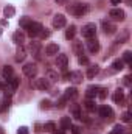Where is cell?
<instances>
[{"label":"cell","mask_w":132,"mask_h":134,"mask_svg":"<svg viewBox=\"0 0 132 134\" xmlns=\"http://www.w3.org/2000/svg\"><path fill=\"white\" fill-rule=\"evenodd\" d=\"M30 24H31V19H30V17H22V19H20V22H19L20 28H23V30H25Z\"/></svg>","instance_id":"d6a6232c"},{"label":"cell","mask_w":132,"mask_h":134,"mask_svg":"<svg viewBox=\"0 0 132 134\" xmlns=\"http://www.w3.org/2000/svg\"><path fill=\"white\" fill-rule=\"evenodd\" d=\"M33 86L39 91H48L50 89V81L47 78H37V80H34Z\"/></svg>","instance_id":"52a82bcc"},{"label":"cell","mask_w":132,"mask_h":134,"mask_svg":"<svg viewBox=\"0 0 132 134\" xmlns=\"http://www.w3.org/2000/svg\"><path fill=\"white\" fill-rule=\"evenodd\" d=\"M67 64H68V56L64 55V53H59V55H58V58H56V66L59 67L61 70H65Z\"/></svg>","instance_id":"30bf717a"},{"label":"cell","mask_w":132,"mask_h":134,"mask_svg":"<svg viewBox=\"0 0 132 134\" xmlns=\"http://www.w3.org/2000/svg\"><path fill=\"white\" fill-rule=\"evenodd\" d=\"M131 117H132V114L129 112V111H126V112H123V115H121V120H123L124 123H128V122H131Z\"/></svg>","instance_id":"8d00e7d4"},{"label":"cell","mask_w":132,"mask_h":134,"mask_svg":"<svg viewBox=\"0 0 132 134\" xmlns=\"http://www.w3.org/2000/svg\"><path fill=\"white\" fill-rule=\"evenodd\" d=\"M19 84H20V78H17V76H13L11 80H8V86H6V89L9 91V94H13L17 87H19Z\"/></svg>","instance_id":"8fae6325"},{"label":"cell","mask_w":132,"mask_h":134,"mask_svg":"<svg viewBox=\"0 0 132 134\" xmlns=\"http://www.w3.org/2000/svg\"><path fill=\"white\" fill-rule=\"evenodd\" d=\"M98 114L99 117H103V119H106V120H112L113 119V109L110 108V106H107V104H104V106H101L98 109Z\"/></svg>","instance_id":"277c9868"},{"label":"cell","mask_w":132,"mask_h":134,"mask_svg":"<svg viewBox=\"0 0 132 134\" xmlns=\"http://www.w3.org/2000/svg\"><path fill=\"white\" fill-rule=\"evenodd\" d=\"M112 98H113V101H115L117 104H121V103L124 101V92H123V89H117V91L113 92Z\"/></svg>","instance_id":"d6986e66"},{"label":"cell","mask_w":132,"mask_h":134,"mask_svg":"<svg viewBox=\"0 0 132 134\" xmlns=\"http://www.w3.org/2000/svg\"><path fill=\"white\" fill-rule=\"evenodd\" d=\"M109 17L113 19V20H124L126 19V13L123 9H120V8H113V9L109 11Z\"/></svg>","instance_id":"8992f818"},{"label":"cell","mask_w":132,"mask_h":134,"mask_svg":"<svg viewBox=\"0 0 132 134\" xmlns=\"http://www.w3.org/2000/svg\"><path fill=\"white\" fill-rule=\"evenodd\" d=\"M75 34H76V27H75V25H70V27L67 28V31H65V37L67 39H73Z\"/></svg>","instance_id":"f1b7e54d"},{"label":"cell","mask_w":132,"mask_h":134,"mask_svg":"<svg viewBox=\"0 0 132 134\" xmlns=\"http://www.w3.org/2000/svg\"><path fill=\"white\" fill-rule=\"evenodd\" d=\"M5 89H6V86H5V84L0 81V91H5Z\"/></svg>","instance_id":"7dc6e473"},{"label":"cell","mask_w":132,"mask_h":134,"mask_svg":"<svg viewBox=\"0 0 132 134\" xmlns=\"http://www.w3.org/2000/svg\"><path fill=\"white\" fill-rule=\"evenodd\" d=\"M3 14H5L6 17H13V16L16 14V8H14L13 5H8V6H5V9H3Z\"/></svg>","instance_id":"83f0119b"},{"label":"cell","mask_w":132,"mask_h":134,"mask_svg":"<svg viewBox=\"0 0 132 134\" xmlns=\"http://www.w3.org/2000/svg\"><path fill=\"white\" fill-rule=\"evenodd\" d=\"M44 130H45V131H48V133H55V130H56V125H55L53 122H47V123L44 125Z\"/></svg>","instance_id":"836d02e7"},{"label":"cell","mask_w":132,"mask_h":134,"mask_svg":"<svg viewBox=\"0 0 132 134\" xmlns=\"http://www.w3.org/2000/svg\"><path fill=\"white\" fill-rule=\"evenodd\" d=\"M70 114H71V117H75V119H82L81 106H79L78 103H71V104H70Z\"/></svg>","instance_id":"7c38bea8"},{"label":"cell","mask_w":132,"mask_h":134,"mask_svg":"<svg viewBox=\"0 0 132 134\" xmlns=\"http://www.w3.org/2000/svg\"><path fill=\"white\" fill-rule=\"evenodd\" d=\"M64 98H65L67 101L68 100H76L78 98V91H76V87H68L65 92H64Z\"/></svg>","instance_id":"5bb4252c"},{"label":"cell","mask_w":132,"mask_h":134,"mask_svg":"<svg viewBox=\"0 0 132 134\" xmlns=\"http://www.w3.org/2000/svg\"><path fill=\"white\" fill-rule=\"evenodd\" d=\"M17 134H28V128H27V126H20L19 131H17Z\"/></svg>","instance_id":"b9f144b4"},{"label":"cell","mask_w":132,"mask_h":134,"mask_svg":"<svg viewBox=\"0 0 132 134\" xmlns=\"http://www.w3.org/2000/svg\"><path fill=\"white\" fill-rule=\"evenodd\" d=\"M67 25V19L64 14H56L55 17H53V27L55 28H62V27H65Z\"/></svg>","instance_id":"ba28073f"},{"label":"cell","mask_w":132,"mask_h":134,"mask_svg":"<svg viewBox=\"0 0 132 134\" xmlns=\"http://www.w3.org/2000/svg\"><path fill=\"white\" fill-rule=\"evenodd\" d=\"M58 52H59V45H58V44H53V42H50V44L45 47V53H47L48 56L58 55Z\"/></svg>","instance_id":"2e32d148"},{"label":"cell","mask_w":132,"mask_h":134,"mask_svg":"<svg viewBox=\"0 0 132 134\" xmlns=\"http://www.w3.org/2000/svg\"><path fill=\"white\" fill-rule=\"evenodd\" d=\"M9 104H11V97L9 95H5L2 101H0V112H3V111H6L8 108H9Z\"/></svg>","instance_id":"7402d4cb"},{"label":"cell","mask_w":132,"mask_h":134,"mask_svg":"<svg viewBox=\"0 0 132 134\" xmlns=\"http://www.w3.org/2000/svg\"><path fill=\"white\" fill-rule=\"evenodd\" d=\"M70 130H71V134H81V130H79L78 126H73V125H71Z\"/></svg>","instance_id":"7bdbcfd3"},{"label":"cell","mask_w":132,"mask_h":134,"mask_svg":"<svg viewBox=\"0 0 132 134\" xmlns=\"http://www.w3.org/2000/svg\"><path fill=\"white\" fill-rule=\"evenodd\" d=\"M128 39H129V30H123L121 34L117 37V42H118V44H124Z\"/></svg>","instance_id":"4316f807"},{"label":"cell","mask_w":132,"mask_h":134,"mask_svg":"<svg viewBox=\"0 0 132 134\" xmlns=\"http://www.w3.org/2000/svg\"><path fill=\"white\" fill-rule=\"evenodd\" d=\"M25 56H27V50L20 45V47L17 48V52H16V61H17V63H20V61H23V59H25Z\"/></svg>","instance_id":"603a6c76"},{"label":"cell","mask_w":132,"mask_h":134,"mask_svg":"<svg viewBox=\"0 0 132 134\" xmlns=\"http://www.w3.org/2000/svg\"><path fill=\"white\" fill-rule=\"evenodd\" d=\"M2 33H3V30H2V27H0V36H2Z\"/></svg>","instance_id":"816d5d0a"},{"label":"cell","mask_w":132,"mask_h":134,"mask_svg":"<svg viewBox=\"0 0 132 134\" xmlns=\"http://www.w3.org/2000/svg\"><path fill=\"white\" fill-rule=\"evenodd\" d=\"M89 9H90V8H89V5H86V3H73V5H68V6H67V11H68L70 14L76 16V17H81V16L87 14Z\"/></svg>","instance_id":"6da1fadb"},{"label":"cell","mask_w":132,"mask_h":134,"mask_svg":"<svg viewBox=\"0 0 132 134\" xmlns=\"http://www.w3.org/2000/svg\"><path fill=\"white\" fill-rule=\"evenodd\" d=\"M86 109L87 111H95L97 109V104H95V100L93 98H87V101H86Z\"/></svg>","instance_id":"f546056e"},{"label":"cell","mask_w":132,"mask_h":134,"mask_svg":"<svg viewBox=\"0 0 132 134\" xmlns=\"http://www.w3.org/2000/svg\"><path fill=\"white\" fill-rule=\"evenodd\" d=\"M123 133H124V128H123V126H120V125H117V126H115V128H113L109 134H123Z\"/></svg>","instance_id":"74e56055"},{"label":"cell","mask_w":132,"mask_h":134,"mask_svg":"<svg viewBox=\"0 0 132 134\" xmlns=\"http://www.w3.org/2000/svg\"><path fill=\"white\" fill-rule=\"evenodd\" d=\"M71 128V120H70V117H62L61 119V130L62 131H67V130H70Z\"/></svg>","instance_id":"cb8c5ba5"},{"label":"cell","mask_w":132,"mask_h":134,"mask_svg":"<svg viewBox=\"0 0 132 134\" xmlns=\"http://www.w3.org/2000/svg\"><path fill=\"white\" fill-rule=\"evenodd\" d=\"M106 95H107V89H103V87H99L98 97L101 98V100H104V98H106Z\"/></svg>","instance_id":"f35d334b"},{"label":"cell","mask_w":132,"mask_h":134,"mask_svg":"<svg viewBox=\"0 0 132 134\" xmlns=\"http://www.w3.org/2000/svg\"><path fill=\"white\" fill-rule=\"evenodd\" d=\"M28 52H30L33 56L39 58V56H40V42H37V41L30 42V45H28Z\"/></svg>","instance_id":"9c48e42d"},{"label":"cell","mask_w":132,"mask_h":134,"mask_svg":"<svg viewBox=\"0 0 132 134\" xmlns=\"http://www.w3.org/2000/svg\"><path fill=\"white\" fill-rule=\"evenodd\" d=\"M56 2H58V5H65L67 0H56Z\"/></svg>","instance_id":"c3c4849f"},{"label":"cell","mask_w":132,"mask_h":134,"mask_svg":"<svg viewBox=\"0 0 132 134\" xmlns=\"http://www.w3.org/2000/svg\"><path fill=\"white\" fill-rule=\"evenodd\" d=\"M123 80H124V84H126V86H131V76H129V75H128V76H124Z\"/></svg>","instance_id":"ee69618b"},{"label":"cell","mask_w":132,"mask_h":134,"mask_svg":"<svg viewBox=\"0 0 132 134\" xmlns=\"http://www.w3.org/2000/svg\"><path fill=\"white\" fill-rule=\"evenodd\" d=\"M78 63H79L81 66H87V64H89V58H87V56H84V55H79Z\"/></svg>","instance_id":"d590c367"},{"label":"cell","mask_w":132,"mask_h":134,"mask_svg":"<svg viewBox=\"0 0 132 134\" xmlns=\"http://www.w3.org/2000/svg\"><path fill=\"white\" fill-rule=\"evenodd\" d=\"M40 36H42V37H48V36H50V31H44V30H42V31H40Z\"/></svg>","instance_id":"f6af8a7d"},{"label":"cell","mask_w":132,"mask_h":134,"mask_svg":"<svg viewBox=\"0 0 132 134\" xmlns=\"http://www.w3.org/2000/svg\"><path fill=\"white\" fill-rule=\"evenodd\" d=\"M103 30H104V33L106 34H113L117 31V27H115V24H112V22H107V20H103Z\"/></svg>","instance_id":"4fadbf2b"},{"label":"cell","mask_w":132,"mask_h":134,"mask_svg":"<svg viewBox=\"0 0 132 134\" xmlns=\"http://www.w3.org/2000/svg\"><path fill=\"white\" fill-rule=\"evenodd\" d=\"M81 33H82V36L86 37V39H92L93 36H95V33H97V25L95 24H86L84 27H82V30H81Z\"/></svg>","instance_id":"3957f363"},{"label":"cell","mask_w":132,"mask_h":134,"mask_svg":"<svg viewBox=\"0 0 132 134\" xmlns=\"http://www.w3.org/2000/svg\"><path fill=\"white\" fill-rule=\"evenodd\" d=\"M50 104H51L50 100H42V101H40V108H42V109H48V108H50Z\"/></svg>","instance_id":"60d3db41"},{"label":"cell","mask_w":132,"mask_h":134,"mask_svg":"<svg viewBox=\"0 0 132 134\" xmlns=\"http://www.w3.org/2000/svg\"><path fill=\"white\" fill-rule=\"evenodd\" d=\"M13 41H14L17 45H22V44L25 42V34L22 33V31H16V33L13 34Z\"/></svg>","instance_id":"44dd1931"},{"label":"cell","mask_w":132,"mask_h":134,"mask_svg":"<svg viewBox=\"0 0 132 134\" xmlns=\"http://www.w3.org/2000/svg\"><path fill=\"white\" fill-rule=\"evenodd\" d=\"M87 48H89V52H92V53H97L99 52V42L97 39H87Z\"/></svg>","instance_id":"9a60e30c"},{"label":"cell","mask_w":132,"mask_h":134,"mask_svg":"<svg viewBox=\"0 0 132 134\" xmlns=\"http://www.w3.org/2000/svg\"><path fill=\"white\" fill-rule=\"evenodd\" d=\"M68 76H70V80H71L75 84H79V83H82V78H84V76H82V72H79V70H75V72H71Z\"/></svg>","instance_id":"ac0fdd59"},{"label":"cell","mask_w":132,"mask_h":134,"mask_svg":"<svg viewBox=\"0 0 132 134\" xmlns=\"http://www.w3.org/2000/svg\"><path fill=\"white\" fill-rule=\"evenodd\" d=\"M47 80H48L50 83H56V81H58V72L48 69V70H47Z\"/></svg>","instance_id":"484cf974"},{"label":"cell","mask_w":132,"mask_h":134,"mask_svg":"<svg viewBox=\"0 0 132 134\" xmlns=\"http://www.w3.org/2000/svg\"><path fill=\"white\" fill-rule=\"evenodd\" d=\"M98 91H99L98 86H90V87H87V91H86L87 98H95V97H98Z\"/></svg>","instance_id":"ffe728a7"},{"label":"cell","mask_w":132,"mask_h":134,"mask_svg":"<svg viewBox=\"0 0 132 134\" xmlns=\"http://www.w3.org/2000/svg\"><path fill=\"white\" fill-rule=\"evenodd\" d=\"M123 63H124V64H132V52L126 50V52L123 53Z\"/></svg>","instance_id":"4dcf8cb0"},{"label":"cell","mask_w":132,"mask_h":134,"mask_svg":"<svg viewBox=\"0 0 132 134\" xmlns=\"http://www.w3.org/2000/svg\"><path fill=\"white\" fill-rule=\"evenodd\" d=\"M55 134H64V131H62V130H61V131H59V133H55Z\"/></svg>","instance_id":"f907efd6"},{"label":"cell","mask_w":132,"mask_h":134,"mask_svg":"<svg viewBox=\"0 0 132 134\" xmlns=\"http://www.w3.org/2000/svg\"><path fill=\"white\" fill-rule=\"evenodd\" d=\"M120 2H121V0H110L112 5H120Z\"/></svg>","instance_id":"bcb514c9"},{"label":"cell","mask_w":132,"mask_h":134,"mask_svg":"<svg viewBox=\"0 0 132 134\" xmlns=\"http://www.w3.org/2000/svg\"><path fill=\"white\" fill-rule=\"evenodd\" d=\"M73 50H75L76 55H84V53H82V42H75Z\"/></svg>","instance_id":"e575fe53"},{"label":"cell","mask_w":132,"mask_h":134,"mask_svg":"<svg viewBox=\"0 0 132 134\" xmlns=\"http://www.w3.org/2000/svg\"><path fill=\"white\" fill-rule=\"evenodd\" d=\"M22 72H23V75H25V76H28V78H34V76L37 75V66L33 64V63L25 64V66L22 67Z\"/></svg>","instance_id":"5b68a950"},{"label":"cell","mask_w":132,"mask_h":134,"mask_svg":"<svg viewBox=\"0 0 132 134\" xmlns=\"http://www.w3.org/2000/svg\"><path fill=\"white\" fill-rule=\"evenodd\" d=\"M98 72H99V66L98 64L90 66L89 67V70H87V76H89V78H95V76L98 75Z\"/></svg>","instance_id":"d4e9b609"},{"label":"cell","mask_w":132,"mask_h":134,"mask_svg":"<svg viewBox=\"0 0 132 134\" xmlns=\"http://www.w3.org/2000/svg\"><path fill=\"white\" fill-rule=\"evenodd\" d=\"M65 103H67V100H65V98H64V97H61V98H59V101L56 103V106H58L59 109H62V108L65 106Z\"/></svg>","instance_id":"ab89813d"},{"label":"cell","mask_w":132,"mask_h":134,"mask_svg":"<svg viewBox=\"0 0 132 134\" xmlns=\"http://www.w3.org/2000/svg\"><path fill=\"white\" fill-rule=\"evenodd\" d=\"M2 76H3V80H11L14 76V69L11 66H5L2 69Z\"/></svg>","instance_id":"e0dca14e"},{"label":"cell","mask_w":132,"mask_h":134,"mask_svg":"<svg viewBox=\"0 0 132 134\" xmlns=\"http://www.w3.org/2000/svg\"><path fill=\"white\" fill-rule=\"evenodd\" d=\"M27 30V33H28V36H31V37H36V36H39L40 34V31L44 30V27L39 24V22H33L31 20V24L25 28Z\"/></svg>","instance_id":"7a4b0ae2"},{"label":"cell","mask_w":132,"mask_h":134,"mask_svg":"<svg viewBox=\"0 0 132 134\" xmlns=\"http://www.w3.org/2000/svg\"><path fill=\"white\" fill-rule=\"evenodd\" d=\"M0 134H5V130H3L2 126H0Z\"/></svg>","instance_id":"681fc988"},{"label":"cell","mask_w":132,"mask_h":134,"mask_svg":"<svg viewBox=\"0 0 132 134\" xmlns=\"http://www.w3.org/2000/svg\"><path fill=\"white\" fill-rule=\"evenodd\" d=\"M112 67H113V70H123V69H124L123 59H115V61L112 63Z\"/></svg>","instance_id":"1f68e13d"}]
</instances>
